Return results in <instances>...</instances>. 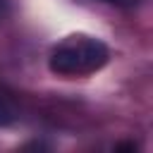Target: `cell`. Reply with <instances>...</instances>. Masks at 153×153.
<instances>
[{
	"mask_svg": "<svg viewBox=\"0 0 153 153\" xmlns=\"http://www.w3.org/2000/svg\"><path fill=\"white\" fill-rule=\"evenodd\" d=\"M108 45L91 36H69L50 53V72L60 76H81L100 69L108 62Z\"/></svg>",
	"mask_w": 153,
	"mask_h": 153,
	"instance_id": "1",
	"label": "cell"
},
{
	"mask_svg": "<svg viewBox=\"0 0 153 153\" xmlns=\"http://www.w3.org/2000/svg\"><path fill=\"white\" fill-rule=\"evenodd\" d=\"M14 117H17V112H14L12 103L0 93V124H10V122H14Z\"/></svg>",
	"mask_w": 153,
	"mask_h": 153,
	"instance_id": "2",
	"label": "cell"
},
{
	"mask_svg": "<svg viewBox=\"0 0 153 153\" xmlns=\"http://www.w3.org/2000/svg\"><path fill=\"white\" fill-rule=\"evenodd\" d=\"M7 12H10V2L7 0H0V22L7 17Z\"/></svg>",
	"mask_w": 153,
	"mask_h": 153,
	"instance_id": "3",
	"label": "cell"
}]
</instances>
